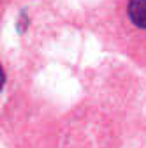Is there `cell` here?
<instances>
[{
    "mask_svg": "<svg viewBox=\"0 0 146 148\" xmlns=\"http://www.w3.org/2000/svg\"><path fill=\"white\" fill-rule=\"evenodd\" d=\"M127 14L134 27L146 30V0H130L127 5Z\"/></svg>",
    "mask_w": 146,
    "mask_h": 148,
    "instance_id": "1",
    "label": "cell"
}]
</instances>
